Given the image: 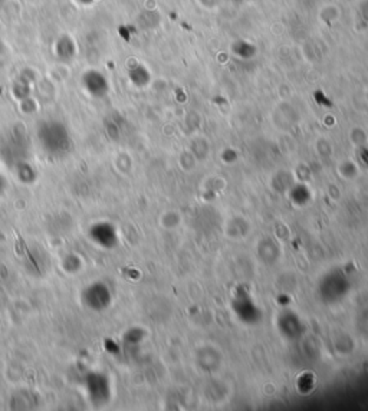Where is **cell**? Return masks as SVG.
Returning <instances> with one entry per match:
<instances>
[{"label": "cell", "instance_id": "cell-1", "mask_svg": "<svg viewBox=\"0 0 368 411\" xmlns=\"http://www.w3.org/2000/svg\"><path fill=\"white\" fill-rule=\"evenodd\" d=\"M38 140L45 154L60 158L70 154L72 148L71 134L67 126L55 119L44 121L38 129Z\"/></svg>", "mask_w": 368, "mask_h": 411}, {"label": "cell", "instance_id": "cell-2", "mask_svg": "<svg viewBox=\"0 0 368 411\" xmlns=\"http://www.w3.org/2000/svg\"><path fill=\"white\" fill-rule=\"evenodd\" d=\"M82 301L89 309L101 311V309H105L110 305L111 295H110V291H108V288L105 287L104 283L96 282V283L89 285L88 288L84 289Z\"/></svg>", "mask_w": 368, "mask_h": 411}, {"label": "cell", "instance_id": "cell-3", "mask_svg": "<svg viewBox=\"0 0 368 411\" xmlns=\"http://www.w3.org/2000/svg\"><path fill=\"white\" fill-rule=\"evenodd\" d=\"M85 386H86V391H88V396H89L92 403L98 405V404H103L107 401V398L110 396V386H108V381L104 375L97 374V372L88 375Z\"/></svg>", "mask_w": 368, "mask_h": 411}, {"label": "cell", "instance_id": "cell-4", "mask_svg": "<svg viewBox=\"0 0 368 411\" xmlns=\"http://www.w3.org/2000/svg\"><path fill=\"white\" fill-rule=\"evenodd\" d=\"M82 85H84L85 91L91 95V97H94V98L103 97V95H105L108 91L105 77L96 70L86 71L82 75Z\"/></svg>", "mask_w": 368, "mask_h": 411}, {"label": "cell", "instance_id": "cell-5", "mask_svg": "<svg viewBox=\"0 0 368 411\" xmlns=\"http://www.w3.org/2000/svg\"><path fill=\"white\" fill-rule=\"evenodd\" d=\"M89 236L97 244H101L105 247L112 246L114 243V230L108 225H103V223L94 225L89 230Z\"/></svg>", "mask_w": 368, "mask_h": 411}, {"label": "cell", "instance_id": "cell-6", "mask_svg": "<svg viewBox=\"0 0 368 411\" xmlns=\"http://www.w3.org/2000/svg\"><path fill=\"white\" fill-rule=\"evenodd\" d=\"M11 407L13 408H34L37 407V398L26 391H22V397L19 396V393L13 397V400L11 401Z\"/></svg>", "mask_w": 368, "mask_h": 411}, {"label": "cell", "instance_id": "cell-7", "mask_svg": "<svg viewBox=\"0 0 368 411\" xmlns=\"http://www.w3.org/2000/svg\"><path fill=\"white\" fill-rule=\"evenodd\" d=\"M64 265H65V269L70 270V272L78 270L81 268V262H79V259L75 255H68Z\"/></svg>", "mask_w": 368, "mask_h": 411}, {"label": "cell", "instance_id": "cell-8", "mask_svg": "<svg viewBox=\"0 0 368 411\" xmlns=\"http://www.w3.org/2000/svg\"><path fill=\"white\" fill-rule=\"evenodd\" d=\"M0 187H2V181H0Z\"/></svg>", "mask_w": 368, "mask_h": 411}]
</instances>
